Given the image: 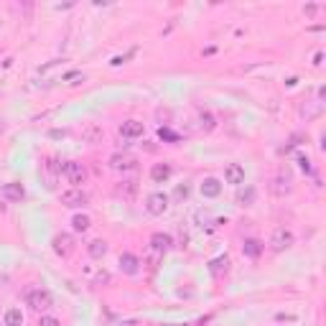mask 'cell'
I'll return each instance as SVG.
<instances>
[{
	"mask_svg": "<svg viewBox=\"0 0 326 326\" xmlns=\"http://www.w3.org/2000/svg\"><path fill=\"white\" fill-rule=\"evenodd\" d=\"M224 181H227V184H235V186L245 184V168H242L240 163H229V166L224 168Z\"/></svg>",
	"mask_w": 326,
	"mask_h": 326,
	"instance_id": "9c48e42d",
	"label": "cell"
},
{
	"mask_svg": "<svg viewBox=\"0 0 326 326\" xmlns=\"http://www.w3.org/2000/svg\"><path fill=\"white\" fill-rule=\"evenodd\" d=\"M270 191L275 196H285L288 191H291V181H288V176L283 179V176H278V179H273L270 181Z\"/></svg>",
	"mask_w": 326,
	"mask_h": 326,
	"instance_id": "9a60e30c",
	"label": "cell"
},
{
	"mask_svg": "<svg viewBox=\"0 0 326 326\" xmlns=\"http://www.w3.org/2000/svg\"><path fill=\"white\" fill-rule=\"evenodd\" d=\"M186 196H189V186L184 184V186H179V189H176V199H186Z\"/></svg>",
	"mask_w": 326,
	"mask_h": 326,
	"instance_id": "f546056e",
	"label": "cell"
},
{
	"mask_svg": "<svg viewBox=\"0 0 326 326\" xmlns=\"http://www.w3.org/2000/svg\"><path fill=\"white\" fill-rule=\"evenodd\" d=\"M229 267V258L227 255H219V258H214V260L209 262V270L214 273V275H219L222 270H227Z\"/></svg>",
	"mask_w": 326,
	"mask_h": 326,
	"instance_id": "7402d4cb",
	"label": "cell"
},
{
	"mask_svg": "<svg viewBox=\"0 0 326 326\" xmlns=\"http://www.w3.org/2000/svg\"><path fill=\"white\" fill-rule=\"evenodd\" d=\"M62 171L69 176V184H74V189H79V184H84V181H87V171H84V166H82V163L66 161V163H62Z\"/></svg>",
	"mask_w": 326,
	"mask_h": 326,
	"instance_id": "277c9868",
	"label": "cell"
},
{
	"mask_svg": "<svg viewBox=\"0 0 326 326\" xmlns=\"http://www.w3.org/2000/svg\"><path fill=\"white\" fill-rule=\"evenodd\" d=\"M199 128L204 132H212L217 128V123H214V115L212 112H199Z\"/></svg>",
	"mask_w": 326,
	"mask_h": 326,
	"instance_id": "44dd1931",
	"label": "cell"
},
{
	"mask_svg": "<svg viewBox=\"0 0 326 326\" xmlns=\"http://www.w3.org/2000/svg\"><path fill=\"white\" fill-rule=\"evenodd\" d=\"M3 196H5L8 201H21V199L26 196V191H23L21 184H5V186H3Z\"/></svg>",
	"mask_w": 326,
	"mask_h": 326,
	"instance_id": "2e32d148",
	"label": "cell"
},
{
	"mask_svg": "<svg viewBox=\"0 0 326 326\" xmlns=\"http://www.w3.org/2000/svg\"><path fill=\"white\" fill-rule=\"evenodd\" d=\"M87 201H89V196L87 191H82V189H69L62 194V204L69 206V209H79V206H87Z\"/></svg>",
	"mask_w": 326,
	"mask_h": 326,
	"instance_id": "52a82bcc",
	"label": "cell"
},
{
	"mask_svg": "<svg viewBox=\"0 0 326 326\" xmlns=\"http://www.w3.org/2000/svg\"><path fill=\"white\" fill-rule=\"evenodd\" d=\"M110 168H115V171H135L138 168V158L130 156V153H115V156H110Z\"/></svg>",
	"mask_w": 326,
	"mask_h": 326,
	"instance_id": "8992f818",
	"label": "cell"
},
{
	"mask_svg": "<svg viewBox=\"0 0 326 326\" xmlns=\"http://www.w3.org/2000/svg\"><path fill=\"white\" fill-rule=\"evenodd\" d=\"M262 247H265V245H262L260 240H255V237H253V240H245V245H242V253H245L247 258H258V255L262 253Z\"/></svg>",
	"mask_w": 326,
	"mask_h": 326,
	"instance_id": "ac0fdd59",
	"label": "cell"
},
{
	"mask_svg": "<svg viewBox=\"0 0 326 326\" xmlns=\"http://www.w3.org/2000/svg\"><path fill=\"white\" fill-rule=\"evenodd\" d=\"M118 191H120V194H125V196H132V194H135V181H123Z\"/></svg>",
	"mask_w": 326,
	"mask_h": 326,
	"instance_id": "484cf974",
	"label": "cell"
},
{
	"mask_svg": "<svg viewBox=\"0 0 326 326\" xmlns=\"http://www.w3.org/2000/svg\"><path fill=\"white\" fill-rule=\"evenodd\" d=\"M161 260H163V255H161L158 250H153V247H150V250H148V258H145V262H148L150 267H156Z\"/></svg>",
	"mask_w": 326,
	"mask_h": 326,
	"instance_id": "d4e9b609",
	"label": "cell"
},
{
	"mask_svg": "<svg viewBox=\"0 0 326 326\" xmlns=\"http://www.w3.org/2000/svg\"><path fill=\"white\" fill-rule=\"evenodd\" d=\"M26 301H28V306H31L33 311H49V309L54 306L51 293H49V291H44V288H33V291H28Z\"/></svg>",
	"mask_w": 326,
	"mask_h": 326,
	"instance_id": "6da1fadb",
	"label": "cell"
},
{
	"mask_svg": "<svg viewBox=\"0 0 326 326\" xmlns=\"http://www.w3.org/2000/svg\"><path fill=\"white\" fill-rule=\"evenodd\" d=\"M89 227H92V219L87 214H74L71 217V229L74 232H87Z\"/></svg>",
	"mask_w": 326,
	"mask_h": 326,
	"instance_id": "d6986e66",
	"label": "cell"
},
{
	"mask_svg": "<svg viewBox=\"0 0 326 326\" xmlns=\"http://www.w3.org/2000/svg\"><path fill=\"white\" fill-rule=\"evenodd\" d=\"M321 59H324V54L316 51V54H314V66H321Z\"/></svg>",
	"mask_w": 326,
	"mask_h": 326,
	"instance_id": "4dcf8cb0",
	"label": "cell"
},
{
	"mask_svg": "<svg viewBox=\"0 0 326 326\" xmlns=\"http://www.w3.org/2000/svg\"><path fill=\"white\" fill-rule=\"evenodd\" d=\"M321 110H324V105H321L319 100H306V105H301V115H303L306 120L319 118V115H321Z\"/></svg>",
	"mask_w": 326,
	"mask_h": 326,
	"instance_id": "8fae6325",
	"label": "cell"
},
{
	"mask_svg": "<svg viewBox=\"0 0 326 326\" xmlns=\"http://www.w3.org/2000/svg\"><path fill=\"white\" fill-rule=\"evenodd\" d=\"M298 163H301V168H303V171H311V161H309L306 156H298Z\"/></svg>",
	"mask_w": 326,
	"mask_h": 326,
	"instance_id": "f1b7e54d",
	"label": "cell"
},
{
	"mask_svg": "<svg viewBox=\"0 0 326 326\" xmlns=\"http://www.w3.org/2000/svg\"><path fill=\"white\" fill-rule=\"evenodd\" d=\"M237 201H240L242 206H250V204L255 201V189H253V186H247V189H242V191L237 194Z\"/></svg>",
	"mask_w": 326,
	"mask_h": 326,
	"instance_id": "603a6c76",
	"label": "cell"
},
{
	"mask_svg": "<svg viewBox=\"0 0 326 326\" xmlns=\"http://www.w3.org/2000/svg\"><path fill=\"white\" fill-rule=\"evenodd\" d=\"M87 253H89L94 260H100V258L107 255V242H105V240H92V242L87 245Z\"/></svg>",
	"mask_w": 326,
	"mask_h": 326,
	"instance_id": "e0dca14e",
	"label": "cell"
},
{
	"mask_svg": "<svg viewBox=\"0 0 326 326\" xmlns=\"http://www.w3.org/2000/svg\"><path fill=\"white\" fill-rule=\"evenodd\" d=\"M39 326H62V321H59L56 316H41Z\"/></svg>",
	"mask_w": 326,
	"mask_h": 326,
	"instance_id": "4316f807",
	"label": "cell"
},
{
	"mask_svg": "<svg viewBox=\"0 0 326 326\" xmlns=\"http://www.w3.org/2000/svg\"><path fill=\"white\" fill-rule=\"evenodd\" d=\"M3 324L5 326H23V314H21V309H8L5 316H3Z\"/></svg>",
	"mask_w": 326,
	"mask_h": 326,
	"instance_id": "ffe728a7",
	"label": "cell"
},
{
	"mask_svg": "<svg viewBox=\"0 0 326 326\" xmlns=\"http://www.w3.org/2000/svg\"><path fill=\"white\" fill-rule=\"evenodd\" d=\"M138 265H140V260H138L135 255H130V253H123V255H120V270H123V273L135 275V273H138Z\"/></svg>",
	"mask_w": 326,
	"mask_h": 326,
	"instance_id": "5bb4252c",
	"label": "cell"
},
{
	"mask_svg": "<svg viewBox=\"0 0 326 326\" xmlns=\"http://www.w3.org/2000/svg\"><path fill=\"white\" fill-rule=\"evenodd\" d=\"M120 135L123 138H140L143 135V123L140 120H125L120 125Z\"/></svg>",
	"mask_w": 326,
	"mask_h": 326,
	"instance_id": "7c38bea8",
	"label": "cell"
},
{
	"mask_svg": "<svg viewBox=\"0 0 326 326\" xmlns=\"http://www.w3.org/2000/svg\"><path fill=\"white\" fill-rule=\"evenodd\" d=\"M201 194L206 196V199H214V196L222 194V184H219V179H214V176H206L204 181H201Z\"/></svg>",
	"mask_w": 326,
	"mask_h": 326,
	"instance_id": "30bf717a",
	"label": "cell"
},
{
	"mask_svg": "<svg viewBox=\"0 0 326 326\" xmlns=\"http://www.w3.org/2000/svg\"><path fill=\"white\" fill-rule=\"evenodd\" d=\"M105 283H110V273L107 270H100L97 278H94V285H105Z\"/></svg>",
	"mask_w": 326,
	"mask_h": 326,
	"instance_id": "83f0119b",
	"label": "cell"
},
{
	"mask_svg": "<svg viewBox=\"0 0 326 326\" xmlns=\"http://www.w3.org/2000/svg\"><path fill=\"white\" fill-rule=\"evenodd\" d=\"M145 209H148V214L161 217V214L168 209V194H163V191H153V194L145 199Z\"/></svg>",
	"mask_w": 326,
	"mask_h": 326,
	"instance_id": "3957f363",
	"label": "cell"
},
{
	"mask_svg": "<svg viewBox=\"0 0 326 326\" xmlns=\"http://www.w3.org/2000/svg\"><path fill=\"white\" fill-rule=\"evenodd\" d=\"M84 138H87L89 143H97V140H102V130H100L97 125H89V128L84 130Z\"/></svg>",
	"mask_w": 326,
	"mask_h": 326,
	"instance_id": "cb8c5ba5",
	"label": "cell"
},
{
	"mask_svg": "<svg viewBox=\"0 0 326 326\" xmlns=\"http://www.w3.org/2000/svg\"><path fill=\"white\" fill-rule=\"evenodd\" d=\"M150 179H153L156 184L168 181V179H171V166H168V163H156V166L150 168Z\"/></svg>",
	"mask_w": 326,
	"mask_h": 326,
	"instance_id": "4fadbf2b",
	"label": "cell"
},
{
	"mask_svg": "<svg viewBox=\"0 0 326 326\" xmlns=\"http://www.w3.org/2000/svg\"><path fill=\"white\" fill-rule=\"evenodd\" d=\"M51 247H54V253L59 255V258H69L71 253H74V237L69 235V232H62V235H56L54 237V242H51Z\"/></svg>",
	"mask_w": 326,
	"mask_h": 326,
	"instance_id": "5b68a950",
	"label": "cell"
},
{
	"mask_svg": "<svg viewBox=\"0 0 326 326\" xmlns=\"http://www.w3.org/2000/svg\"><path fill=\"white\" fill-rule=\"evenodd\" d=\"M150 247L158 250V253L163 255V253H168V250L174 247V237H171L168 232H156V235L150 237Z\"/></svg>",
	"mask_w": 326,
	"mask_h": 326,
	"instance_id": "ba28073f",
	"label": "cell"
},
{
	"mask_svg": "<svg viewBox=\"0 0 326 326\" xmlns=\"http://www.w3.org/2000/svg\"><path fill=\"white\" fill-rule=\"evenodd\" d=\"M291 245H293V232H291V229H285V227L273 229V235H270V250L283 253V250H288Z\"/></svg>",
	"mask_w": 326,
	"mask_h": 326,
	"instance_id": "7a4b0ae2",
	"label": "cell"
}]
</instances>
